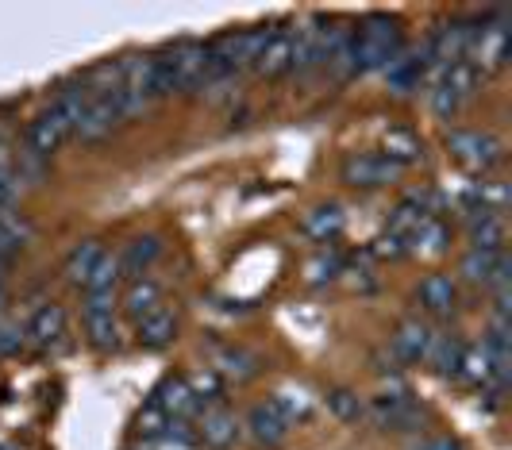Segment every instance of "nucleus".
Returning <instances> with one entry per match:
<instances>
[{
  "label": "nucleus",
  "mask_w": 512,
  "mask_h": 450,
  "mask_svg": "<svg viewBox=\"0 0 512 450\" xmlns=\"http://www.w3.org/2000/svg\"><path fill=\"white\" fill-rule=\"evenodd\" d=\"M154 62V89L158 97L170 93H197L205 85V66H208V43H193L185 39L178 47L151 54Z\"/></svg>",
  "instance_id": "obj_1"
},
{
  "label": "nucleus",
  "mask_w": 512,
  "mask_h": 450,
  "mask_svg": "<svg viewBox=\"0 0 512 450\" xmlns=\"http://www.w3.org/2000/svg\"><path fill=\"white\" fill-rule=\"evenodd\" d=\"M401 50H405V43H401L397 20H389V16H370V20H362L359 31H351V74L385 70Z\"/></svg>",
  "instance_id": "obj_2"
},
{
  "label": "nucleus",
  "mask_w": 512,
  "mask_h": 450,
  "mask_svg": "<svg viewBox=\"0 0 512 450\" xmlns=\"http://www.w3.org/2000/svg\"><path fill=\"white\" fill-rule=\"evenodd\" d=\"M474 89H478V70L470 62H455V66L439 70L436 89H432V112L443 120L459 116L462 104L474 97Z\"/></svg>",
  "instance_id": "obj_3"
},
{
  "label": "nucleus",
  "mask_w": 512,
  "mask_h": 450,
  "mask_svg": "<svg viewBox=\"0 0 512 450\" xmlns=\"http://www.w3.org/2000/svg\"><path fill=\"white\" fill-rule=\"evenodd\" d=\"M447 147L459 158L462 166L470 170H493L501 158H505V147L493 131H478V127H459L447 135Z\"/></svg>",
  "instance_id": "obj_4"
},
{
  "label": "nucleus",
  "mask_w": 512,
  "mask_h": 450,
  "mask_svg": "<svg viewBox=\"0 0 512 450\" xmlns=\"http://www.w3.org/2000/svg\"><path fill=\"white\" fill-rule=\"evenodd\" d=\"M120 124H124V116H120V104L112 100V93L89 85V104H85V112H81V120H77L74 139L97 143V139H104L112 127H120Z\"/></svg>",
  "instance_id": "obj_5"
},
{
  "label": "nucleus",
  "mask_w": 512,
  "mask_h": 450,
  "mask_svg": "<svg viewBox=\"0 0 512 450\" xmlns=\"http://www.w3.org/2000/svg\"><path fill=\"white\" fill-rule=\"evenodd\" d=\"M466 54H474V70L478 74H493V70H501L505 62H509V27L505 20H489L482 24L474 35H470V50Z\"/></svg>",
  "instance_id": "obj_6"
},
{
  "label": "nucleus",
  "mask_w": 512,
  "mask_h": 450,
  "mask_svg": "<svg viewBox=\"0 0 512 450\" xmlns=\"http://www.w3.org/2000/svg\"><path fill=\"white\" fill-rule=\"evenodd\" d=\"M85 331L97 350L120 347V320H116V293H89L85 300Z\"/></svg>",
  "instance_id": "obj_7"
},
{
  "label": "nucleus",
  "mask_w": 512,
  "mask_h": 450,
  "mask_svg": "<svg viewBox=\"0 0 512 450\" xmlns=\"http://www.w3.org/2000/svg\"><path fill=\"white\" fill-rule=\"evenodd\" d=\"M397 177H401V166H393L378 150H362V154H351L343 162V181L355 189H382Z\"/></svg>",
  "instance_id": "obj_8"
},
{
  "label": "nucleus",
  "mask_w": 512,
  "mask_h": 450,
  "mask_svg": "<svg viewBox=\"0 0 512 450\" xmlns=\"http://www.w3.org/2000/svg\"><path fill=\"white\" fill-rule=\"evenodd\" d=\"M66 331H70V324H66V308H62V304H43V308L27 320L24 339L35 350H58L62 343H66Z\"/></svg>",
  "instance_id": "obj_9"
},
{
  "label": "nucleus",
  "mask_w": 512,
  "mask_h": 450,
  "mask_svg": "<svg viewBox=\"0 0 512 450\" xmlns=\"http://www.w3.org/2000/svg\"><path fill=\"white\" fill-rule=\"evenodd\" d=\"M239 431L243 424L235 420V412H228L224 404H212L201 412V420H197V431H193V439L208 450H228L235 439H239Z\"/></svg>",
  "instance_id": "obj_10"
},
{
  "label": "nucleus",
  "mask_w": 512,
  "mask_h": 450,
  "mask_svg": "<svg viewBox=\"0 0 512 450\" xmlns=\"http://www.w3.org/2000/svg\"><path fill=\"white\" fill-rule=\"evenodd\" d=\"M151 404L166 420H185V424H189L193 412H201V404H197L193 389H189V377H166V381L154 389Z\"/></svg>",
  "instance_id": "obj_11"
},
{
  "label": "nucleus",
  "mask_w": 512,
  "mask_h": 450,
  "mask_svg": "<svg viewBox=\"0 0 512 450\" xmlns=\"http://www.w3.org/2000/svg\"><path fill=\"white\" fill-rule=\"evenodd\" d=\"M462 277L474 281V285L505 289L509 285V258H505V250H470L462 258Z\"/></svg>",
  "instance_id": "obj_12"
},
{
  "label": "nucleus",
  "mask_w": 512,
  "mask_h": 450,
  "mask_svg": "<svg viewBox=\"0 0 512 450\" xmlns=\"http://www.w3.org/2000/svg\"><path fill=\"white\" fill-rule=\"evenodd\" d=\"M470 35H474V27L466 24V20H451V24H443L436 31V39H432V47H428V58L436 62L439 70H447V66H455V62H466Z\"/></svg>",
  "instance_id": "obj_13"
},
{
  "label": "nucleus",
  "mask_w": 512,
  "mask_h": 450,
  "mask_svg": "<svg viewBox=\"0 0 512 450\" xmlns=\"http://www.w3.org/2000/svg\"><path fill=\"white\" fill-rule=\"evenodd\" d=\"M255 70L262 77H282L293 70V27H274L266 47L258 54Z\"/></svg>",
  "instance_id": "obj_14"
},
{
  "label": "nucleus",
  "mask_w": 512,
  "mask_h": 450,
  "mask_svg": "<svg viewBox=\"0 0 512 450\" xmlns=\"http://www.w3.org/2000/svg\"><path fill=\"white\" fill-rule=\"evenodd\" d=\"M289 427L293 424L274 408V400L251 408V416H247V431H251V439H255L258 447H278L285 435H289Z\"/></svg>",
  "instance_id": "obj_15"
},
{
  "label": "nucleus",
  "mask_w": 512,
  "mask_h": 450,
  "mask_svg": "<svg viewBox=\"0 0 512 450\" xmlns=\"http://www.w3.org/2000/svg\"><path fill=\"white\" fill-rule=\"evenodd\" d=\"M374 420L382 427H397V431H412L424 420V412L412 404L409 393H389V397L374 400Z\"/></svg>",
  "instance_id": "obj_16"
},
{
  "label": "nucleus",
  "mask_w": 512,
  "mask_h": 450,
  "mask_svg": "<svg viewBox=\"0 0 512 450\" xmlns=\"http://www.w3.org/2000/svg\"><path fill=\"white\" fill-rule=\"evenodd\" d=\"M432 343H436L432 327L420 324V320H405V324L397 327V335H393V354H397L401 362H424Z\"/></svg>",
  "instance_id": "obj_17"
},
{
  "label": "nucleus",
  "mask_w": 512,
  "mask_h": 450,
  "mask_svg": "<svg viewBox=\"0 0 512 450\" xmlns=\"http://www.w3.org/2000/svg\"><path fill=\"white\" fill-rule=\"evenodd\" d=\"M158 254H162V243H158L154 235H135L128 247L116 254V258H120V277L139 281V277L147 274L154 262H158Z\"/></svg>",
  "instance_id": "obj_18"
},
{
  "label": "nucleus",
  "mask_w": 512,
  "mask_h": 450,
  "mask_svg": "<svg viewBox=\"0 0 512 450\" xmlns=\"http://www.w3.org/2000/svg\"><path fill=\"white\" fill-rule=\"evenodd\" d=\"M424 70H428V58H424V54L401 50V54L385 66L382 74H385V81H389V89H393V93H412V89H420Z\"/></svg>",
  "instance_id": "obj_19"
},
{
  "label": "nucleus",
  "mask_w": 512,
  "mask_h": 450,
  "mask_svg": "<svg viewBox=\"0 0 512 450\" xmlns=\"http://www.w3.org/2000/svg\"><path fill=\"white\" fill-rule=\"evenodd\" d=\"M135 335H139V347H147V350L170 347V343L178 339V312L158 308L154 316H147V320L135 324Z\"/></svg>",
  "instance_id": "obj_20"
},
{
  "label": "nucleus",
  "mask_w": 512,
  "mask_h": 450,
  "mask_svg": "<svg viewBox=\"0 0 512 450\" xmlns=\"http://www.w3.org/2000/svg\"><path fill=\"white\" fill-rule=\"evenodd\" d=\"M158 308H166V304H162V285H158V281H151V277L131 281L128 297H124V312H128L131 320L139 324V320L154 316Z\"/></svg>",
  "instance_id": "obj_21"
},
{
  "label": "nucleus",
  "mask_w": 512,
  "mask_h": 450,
  "mask_svg": "<svg viewBox=\"0 0 512 450\" xmlns=\"http://www.w3.org/2000/svg\"><path fill=\"white\" fill-rule=\"evenodd\" d=\"M470 250H505V220L493 212H470Z\"/></svg>",
  "instance_id": "obj_22"
},
{
  "label": "nucleus",
  "mask_w": 512,
  "mask_h": 450,
  "mask_svg": "<svg viewBox=\"0 0 512 450\" xmlns=\"http://www.w3.org/2000/svg\"><path fill=\"white\" fill-rule=\"evenodd\" d=\"M312 243H332L335 235L343 231V212H339V204H320V208H312L305 216V224H301Z\"/></svg>",
  "instance_id": "obj_23"
},
{
  "label": "nucleus",
  "mask_w": 512,
  "mask_h": 450,
  "mask_svg": "<svg viewBox=\"0 0 512 450\" xmlns=\"http://www.w3.org/2000/svg\"><path fill=\"white\" fill-rule=\"evenodd\" d=\"M455 300H459V289H455V281L447 274H428L420 281V304L428 312H451Z\"/></svg>",
  "instance_id": "obj_24"
},
{
  "label": "nucleus",
  "mask_w": 512,
  "mask_h": 450,
  "mask_svg": "<svg viewBox=\"0 0 512 450\" xmlns=\"http://www.w3.org/2000/svg\"><path fill=\"white\" fill-rule=\"evenodd\" d=\"M104 247L97 239H85V243H77L70 254H66V277L74 281V285H85V277L93 274V266L101 262Z\"/></svg>",
  "instance_id": "obj_25"
},
{
  "label": "nucleus",
  "mask_w": 512,
  "mask_h": 450,
  "mask_svg": "<svg viewBox=\"0 0 512 450\" xmlns=\"http://www.w3.org/2000/svg\"><path fill=\"white\" fill-rule=\"evenodd\" d=\"M462 354H466V343H462L459 335H443V339H436L432 343V350H428V358L436 362V370L443 377H455L462 370Z\"/></svg>",
  "instance_id": "obj_26"
},
{
  "label": "nucleus",
  "mask_w": 512,
  "mask_h": 450,
  "mask_svg": "<svg viewBox=\"0 0 512 450\" xmlns=\"http://www.w3.org/2000/svg\"><path fill=\"white\" fill-rule=\"evenodd\" d=\"M447 224L439 220V216H428L424 224L416 227L409 235V250H416V254H439V250L447 247Z\"/></svg>",
  "instance_id": "obj_27"
},
{
  "label": "nucleus",
  "mask_w": 512,
  "mask_h": 450,
  "mask_svg": "<svg viewBox=\"0 0 512 450\" xmlns=\"http://www.w3.org/2000/svg\"><path fill=\"white\" fill-rule=\"evenodd\" d=\"M216 374L235 377V381H247V377L258 374V358L251 350L235 347V350H220L216 354Z\"/></svg>",
  "instance_id": "obj_28"
},
{
  "label": "nucleus",
  "mask_w": 512,
  "mask_h": 450,
  "mask_svg": "<svg viewBox=\"0 0 512 450\" xmlns=\"http://www.w3.org/2000/svg\"><path fill=\"white\" fill-rule=\"evenodd\" d=\"M27 235H31V227H27L24 216H16V212H4L0 216V266L24 247Z\"/></svg>",
  "instance_id": "obj_29"
},
{
  "label": "nucleus",
  "mask_w": 512,
  "mask_h": 450,
  "mask_svg": "<svg viewBox=\"0 0 512 450\" xmlns=\"http://www.w3.org/2000/svg\"><path fill=\"white\" fill-rule=\"evenodd\" d=\"M116 285H120V258L104 250L101 262L93 266V274L85 277L81 289H85V293H116Z\"/></svg>",
  "instance_id": "obj_30"
},
{
  "label": "nucleus",
  "mask_w": 512,
  "mask_h": 450,
  "mask_svg": "<svg viewBox=\"0 0 512 450\" xmlns=\"http://www.w3.org/2000/svg\"><path fill=\"white\" fill-rule=\"evenodd\" d=\"M385 158L393 162V166H409V162H416L420 158V143H416V135L412 131H389L385 135Z\"/></svg>",
  "instance_id": "obj_31"
},
{
  "label": "nucleus",
  "mask_w": 512,
  "mask_h": 450,
  "mask_svg": "<svg viewBox=\"0 0 512 450\" xmlns=\"http://www.w3.org/2000/svg\"><path fill=\"white\" fill-rule=\"evenodd\" d=\"M16 200H20V174L12 166V154L0 147V216L12 212Z\"/></svg>",
  "instance_id": "obj_32"
},
{
  "label": "nucleus",
  "mask_w": 512,
  "mask_h": 450,
  "mask_svg": "<svg viewBox=\"0 0 512 450\" xmlns=\"http://www.w3.org/2000/svg\"><path fill=\"white\" fill-rule=\"evenodd\" d=\"M24 327H12V324H0V358H8V354H16V350L24 347Z\"/></svg>",
  "instance_id": "obj_33"
},
{
  "label": "nucleus",
  "mask_w": 512,
  "mask_h": 450,
  "mask_svg": "<svg viewBox=\"0 0 512 450\" xmlns=\"http://www.w3.org/2000/svg\"><path fill=\"white\" fill-rule=\"evenodd\" d=\"M139 450H197L193 439H174V435H158V439H143Z\"/></svg>",
  "instance_id": "obj_34"
},
{
  "label": "nucleus",
  "mask_w": 512,
  "mask_h": 450,
  "mask_svg": "<svg viewBox=\"0 0 512 450\" xmlns=\"http://www.w3.org/2000/svg\"><path fill=\"white\" fill-rule=\"evenodd\" d=\"M332 408L343 416V420H359L362 416V404H359V397H351V393H335L332 397Z\"/></svg>",
  "instance_id": "obj_35"
},
{
  "label": "nucleus",
  "mask_w": 512,
  "mask_h": 450,
  "mask_svg": "<svg viewBox=\"0 0 512 450\" xmlns=\"http://www.w3.org/2000/svg\"><path fill=\"white\" fill-rule=\"evenodd\" d=\"M308 270H316V274H312L316 281H324V277H335V270H339V258H335V254H324V258H316Z\"/></svg>",
  "instance_id": "obj_36"
},
{
  "label": "nucleus",
  "mask_w": 512,
  "mask_h": 450,
  "mask_svg": "<svg viewBox=\"0 0 512 450\" xmlns=\"http://www.w3.org/2000/svg\"><path fill=\"white\" fill-rule=\"evenodd\" d=\"M420 450H462V447L451 439V435H436V439H424V443H420Z\"/></svg>",
  "instance_id": "obj_37"
},
{
  "label": "nucleus",
  "mask_w": 512,
  "mask_h": 450,
  "mask_svg": "<svg viewBox=\"0 0 512 450\" xmlns=\"http://www.w3.org/2000/svg\"><path fill=\"white\" fill-rule=\"evenodd\" d=\"M0 300H4V274H0Z\"/></svg>",
  "instance_id": "obj_38"
}]
</instances>
